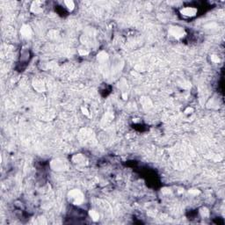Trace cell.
<instances>
[{
    "label": "cell",
    "mask_w": 225,
    "mask_h": 225,
    "mask_svg": "<svg viewBox=\"0 0 225 225\" xmlns=\"http://www.w3.org/2000/svg\"><path fill=\"white\" fill-rule=\"evenodd\" d=\"M70 200L72 203L78 205V204L82 203V202L84 201V196H83V194L80 191L73 190L70 194Z\"/></svg>",
    "instance_id": "6da1fadb"
},
{
    "label": "cell",
    "mask_w": 225,
    "mask_h": 225,
    "mask_svg": "<svg viewBox=\"0 0 225 225\" xmlns=\"http://www.w3.org/2000/svg\"><path fill=\"white\" fill-rule=\"evenodd\" d=\"M180 13L185 16V17H187V18H192L194 16L196 15L197 13V10L194 7H185L183 9H181L180 11Z\"/></svg>",
    "instance_id": "7a4b0ae2"
},
{
    "label": "cell",
    "mask_w": 225,
    "mask_h": 225,
    "mask_svg": "<svg viewBox=\"0 0 225 225\" xmlns=\"http://www.w3.org/2000/svg\"><path fill=\"white\" fill-rule=\"evenodd\" d=\"M64 5H65L66 8H68L70 11L73 10L74 7H75V5H74V3H73L72 1H65V2H64Z\"/></svg>",
    "instance_id": "3957f363"
},
{
    "label": "cell",
    "mask_w": 225,
    "mask_h": 225,
    "mask_svg": "<svg viewBox=\"0 0 225 225\" xmlns=\"http://www.w3.org/2000/svg\"><path fill=\"white\" fill-rule=\"evenodd\" d=\"M90 215H91V217L94 220V221H97L98 219V213L96 211H91L90 212Z\"/></svg>",
    "instance_id": "277c9868"
}]
</instances>
